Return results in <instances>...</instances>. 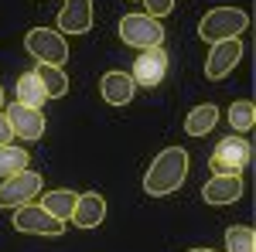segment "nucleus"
Returning <instances> with one entry per match:
<instances>
[{"mask_svg": "<svg viewBox=\"0 0 256 252\" xmlns=\"http://www.w3.org/2000/svg\"><path fill=\"white\" fill-rule=\"evenodd\" d=\"M184 177H188V150L184 147H164L144 174V191L150 198L174 194L184 184Z\"/></svg>", "mask_w": 256, "mask_h": 252, "instance_id": "obj_1", "label": "nucleus"}, {"mask_svg": "<svg viewBox=\"0 0 256 252\" xmlns=\"http://www.w3.org/2000/svg\"><path fill=\"white\" fill-rule=\"evenodd\" d=\"M246 27H250V14L246 10H239V7H216V10H208L205 17L198 20V38L216 44V41L239 38Z\"/></svg>", "mask_w": 256, "mask_h": 252, "instance_id": "obj_2", "label": "nucleus"}, {"mask_svg": "<svg viewBox=\"0 0 256 252\" xmlns=\"http://www.w3.org/2000/svg\"><path fill=\"white\" fill-rule=\"evenodd\" d=\"M120 41L130 48H160L164 44V24L150 14H126L120 17Z\"/></svg>", "mask_w": 256, "mask_h": 252, "instance_id": "obj_3", "label": "nucleus"}, {"mask_svg": "<svg viewBox=\"0 0 256 252\" xmlns=\"http://www.w3.org/2000/svg\"><path fill=\"white\" fill-rule=\"evenodd\" d=\"M24 44H28V51L38 58V65H65L68 61V44L62 41L58 31H48V27H31L28 31V38H24Z\"/></svg>", "mask_w": 256, "mask_h": 252, "instance_id": "obj_4", "label": "nucleus"}, {"mask_svg": "<svg viewBox=\"0 0 256 252\" xmlns=\"http://www.w3.org/2000/svg\"><path fill=\"white\" fill-rule=\"evenodd\" d=\"M250 154H253V147L242 136L232 133V136H226V140H218L208 167H212V174H242V167L250 164Z\"/></svg>", "mask_w": 256, "mask_h": 252, "instance_id": "obj_5", "label": "nucleus"}, {"mask_svg": "<svg viewBox=\"0 0 256 252\" xmlns=\"http://www.w3.org/2000/svg\"><path fill=\"white\" fill-rule=\"evenodd\" d=\"M41 194V174L38 171H20V174L7 177L0 184V208H20V205H31Z\"/></svg>", "mask_w": 256, "mask_h": 252, "instance_id": "obj_6", "label": "nucleus"}, {"mask_svg": "<svg viewBox=\"0 0 256 252\" xmlns=\"http://www.w3.org/2000/svg\"><path fill=\"white\" fill-rule=\"evenodd\" d=\"M14 229L18 232H28V235H48V239H55V235H65V222H58L55 215H48L41 205H20L18 212H14Z\"/></svg>", "mask_w": 256, "mask_h": 252, "instance_id": "obj_7", "label": "nucleus"}, {"mask_svg": "<svg viewBox=\"0 0 256 252\" xmlns=\"http://www.w3.org/2000/svg\"><path fill=\"white\" fill-rule=\"evenodd\" d=\"M164 75H168V51L164 48H144L140 58L134 61V72H130L134 85L154 89V85L164 82Z\"/></svg>", "mask_w": 256, "mask_h": 252, "instance_id": "obj_8", "label": "nucleus"}, {"mask_svg": "<svg viewBox=\"0 0 256 252\" xmlns=\"http://www.w3.org/2000/svg\"><path fill=\"white\" fill-rule=\"evenodd\" d=\"M239 58H242V41L239 38L216 41L212 51H208V61H205V75L212 78V82H218V78H226L232 68H236Z\"/></svg>", "mask_w": 256, "mask_h": 252, "instance_id": "obj_9", "label": "nucleus"}, {"mask_svg": "<svg viewBox=\"0 0 256 252\" xmlns=\"http://www.w3.org/2000/svg\"><path fill=\"white\" fill-rule=\"evenodd\" d=\"M202 198L205 205L212 208H222V205H236L242 198V177L239 174H212L202 188Z\"/></svg>", "mask_w": 256, "mask_h": 252, "instance_id": "obj_10", "label": "nucleus"}, {"mask_svg": "<svg viewBox=\"0 0 256 252\" xmlns=\"http://www.w3.org/2000/svg\"><path fill=\"white\" fill-rule=\"evenodd\" d=\"M4 116H7L10 130H14L20 140H41V136H44V113H41V109L20 106V102H10Z\"/></svg>", "mask_w": 256, "mask_h": 252, "instance_id": "obj_11", "label": "nucleus"}, {"mask_svg": "<svg viewBox=\"0 0 256 252\" xmlns=\"http://www.w3.org/2000/svg\"><path fill=\"white\" fill-rule=\"evenodd\" d=\"M58 27L65 34H86L92 27V0H65L58 14Z\"/></svg>", "mask_w": 256, "mask_h": 252, "instance_id": "obj_12", "label": "nucleus"}, {"mask_svg": "<svg viewBox=\"0 0 256 252\" xmlns=\"http://www.w3.org/2000/svg\"><path fill=\"white\" fill-rule=\"evenodd\" d=\"M102 218H106V198L99 191L79 194L76 212H72V222H76L79 229H96V225H102Z\"/></svg>", "mask_w": 256, "mask_h": 252, "instance_id": "obj_13", "label": "nucleus"}, {"mask_svg": "<svg viewBox=\"0 0 256 252\" xmlns=\"http://www.w3.org/2000/svg\"><path fill=\"white\" fill-rule=\"evenodd\" d=\"M134 78H130V72H106L102 75V82H99V92H102V99L110 102V106H130L134 102Z\"/></svg>", "mask_w": 256, "mask_h": 252, "instance_id": "obj_14", "label": "nucleus"}, {"mask_svg": "<svg viewBox=\"0 0 256 252\" xmlns=\"http://www.w3.org/2000/svg\"><path fill=\"white\" fill-rule=\"evenodd\" d=\"M76 201H79V194H72V191H65V188H58V191H48V194L38 201V205H41L48 215H55L58 222H72Z\"/></svg>", "mask_w": 256, "mask_h": 252, "instance_id": "obj_15", "label": "nucleus"}, {"mask_svg": "<svg viewBox=\"0 0 256 252\" xmlns=\"http://www.w3.org/2000/svg\"><path fill=\"white\" fill-rule=\"evenodd\" d=\"M20 106H31V109H41L44 102H48V92H44V85H41V78L34 72H24L18 78V99Z\"/></svg>", "mask_w": 256, "mask_h": 252, "instance_id": "obj_16", "label": "nucleus"}, {"mask_svg": "<svg viewBox=\"0 0 256 252\" xmlns=\"http://www.w3.org/2000/svg\"><path fill=\"white\" fill-rule=\"evenodd\" d=\"M218 123V109L212 106V102H202V106H195L192 113H188V119H184V130L192 136H205L212 126Z\"/></svg>", "mask_w": 256, "mask_h": 252, "instance_id": "obj_17", "label": "nucleus"}, {"mask_svg": "<svg viewBox=\"0 0 256 252\" xmlns=\"http://www.w3.org/2000/svg\"><path fill=\"white\" fill-rule=\"evenodd\" d=\"M34 75L41 78V85H44L48 99H58V96L68 92V75L62 72L58 65H38V68H34Z\"/></svg>", "mask_w": 256, "mask_h": 252, "instance_id": "obj_18", "label": "nucleus"}, {"mask_svg": "<svg viewBox=\"0 0 256 252\" xmlns=\"http://www.w3.org/2000/svg\"><path fill=\"white\" fill-rule=\"evenodd\" d=\"M28 160H31V154H28V150H20V147H14V143L0 147V177L7 181V177L28 171Z\"/></svg>", "mask_w": 256, "mask_h": 252, "instance_id": "obj_19", "label": "nucleus"}, {"mask_svg": "<svg viewBox=\"0 0 256 252\" xmlns=\"http://www.w3.org/2000/svg\"><path fill=\"white\" fill-rule=\"evenodd\" d=\"M226 252H256V232L250 225H232L226 232Z\"/></svg>", "mask_w": 256, "mask_h": 252, "instance_id": "obj_20", "label": "nucleus"}, {"mask_svg": "<svg viewBox=\"0 0 256 252\" xmlns=\"http://www.w3.org/2000/svg\"><path fill=\"white\" fill-rule=\"evenodd\" d=\"M256 123V106L250 99H239L229 106V126H236V133H246V130H253Z\"/></svg>", "mask_w": 256, "mask_h": 252, "instance_id": "obj_21", "label": "nucleus"}, {"mask_svg": "<svg viewBox=\"0 0 256 252\" xmlns=\"http://www.w3.org/2000/svg\"><path fill=\"white\" fill-rule=\"evenodd\" d=\"M144 3H147V14L150 17H168L171 7H174V0H144Z\"/></svg>", "mask_w": 256, "mask_h": 252, "instance_id": "obj_22", "label": "nucleus"}, {"mask_svg": "<svg viewBox=\"0 0 256 252\" xmlns=\"http://www.w3.org/2000/svg\"><path fill=\"white\" fill-rule=\"evenodd\" d=\"M14 140V130H10V123H7V116L0 113V147H7Z\"/></svg>", "mask_w": 256, "mask_h": 252, "instance_id": "obj_23", "label": "nucleus"}, {"mask_svg": "<svg viewBox=\"0 0 256 252\" xmlns=\"http://www.w3.org/2000/svg\"><path fill=\"white\" fill-rule=\"evenodd\" d=\"M188 252H212V249H188Z\"/></svg>", "mask_w": 256, "mask_h": 252, "instance_id": "obj_24", "label": "nucleus"}, {"mask_svg": "<svg viewBox=\"0 0 256 252\" xmlns=\"http://www.w3.org/2000/svg\"><path fill=\"white\" fill-rule=\"evenodd\" d=\"M0 106H4V85H0Z\"/></svg>", "mask_w": 256, "mask_h": 252, "instance_id": "obj_25", "label": "nucleus"}]
</instances>
